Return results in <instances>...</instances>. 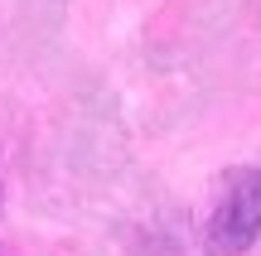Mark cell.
Here are the masks:
<instances>
[{
  "label": "cell",
  "instance_id": "6da1fadb",
  "mask_svg": "<svg viewBox=\"0 0 261 256\" xmlns=\"http://www.w3.org/2000/svg\"><path fill=\"white\" fill-rule=\"evenodd\" d=\"M261 237V164L223 169L203 213V251L242 256Z\"/></svg>",
  "mask_w": 261,
  "mask_h": 256
},
{
  "label": "cell",
  "instance_id": "7a4b0ae2",
  "mask_svg": "<svg viewBox=\"0 0 261 256\" xmlns=\"http://www.w3.org/2000/svg\"><path fill=\"white\" fill-rule=\"evenodd\" d=\"M0 208H5V189H0Z\"/></svg>",
  "mask_w": 261,
  "mask_h": 256
}]
</instances>
